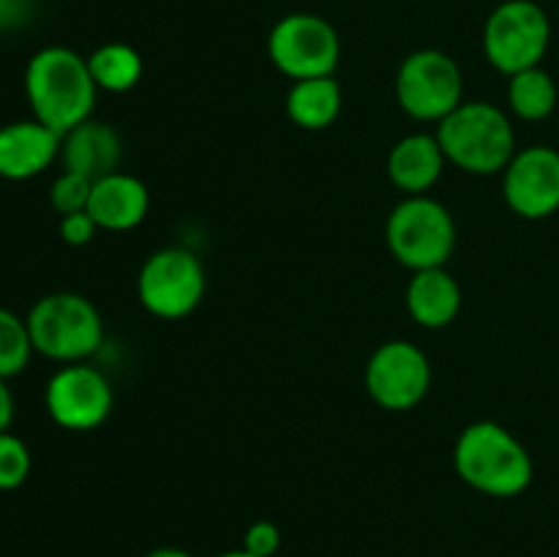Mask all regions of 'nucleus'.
I'll list each match as a JSON object with an SVG mask.
<instances>
[{"instance_id":"nucleus-9","label":"nucleus","mask_w":559,"mask_h":557,"mask_svg":"<svg viewBox=\"0 0 559 557\" xmlns=\"http://www.w3.org/2000/svg\"><path fill=\"white\" fill-rule=\"evenodd\" d=\"M267 58L273 69L293 82L333 76L342 60V38L336 27L317 14H287L267 36Z\"/></svg>"},{"instance_id":"nucleus-14","label":"nucleus","mask_w":559,"mask_h":557,"mask_svg":"<svg viewBox=\"0 0 559 557\" xmlns=\"http://www.w3.org/2000/svg\"><path fill=\"white\" fill-rule=\"evenodd\" d=\"M87 213L98 224V229L129 233L140 227L151 213V191L136 175L118 169V173L93 180Z\"/></svg>"},{"instance_id":"nucleus-2","label":"nucleus","mask_w":559,"mask_h":557,"mask_svg":"<svg viewBox=\"0 0 559 557\" xmlns=\"http://www.w3.org/2000/svg\"><path fill=\"white\" fill-rule=\"evenodd\" d=\"M459 478L486 497L524 495L535 478V462L527 446L497 420H475L453 446Z\"/></svg>"},{"instance_id":"nucleus-28","label":"nucleus","mask_w":559,"mask_h":557,"mask_svg":"<svg viewBox=\"0 0 559 557\" xmlns=\"http://www.w3.org/2000/svg\"><path fill=\"white\" fill-rule=\"evenodd\" d=\"M142 557H191L186 549H178V546H158V549H151Z\"/></svg>"},{"instance_id":"nucleus-11","label":"nucleus","mask_w":559,"mask_h":557,"mask_svg":"<svg viewBox=\"0 0 559 557\" xmlns=\"http://www.w3.org/2000/svg\"><path fill=\"white\" fill-rule=\"evenodd\" d=\"M115 391L109 377L96 366L63 364L44 388L49 418L66 431H93L109 418Z\"/></svg>"},{"instance_id":"nucleus-8","label":"nucleus","mask_w":559,"mask_h":557,"mask_svg":"<svg viewBox=\"0 0 559 557\" xmlns=\"http://www.w3.org/2000/svg\"><path fill=\"white\" fill-rule=\"evenodd\" d=\"M396 102L413 120L440 123L464 102V76L442 49H415L396 71Z\"/></svg>"},{"instance_id":"nucleus-22","label":"nucleus","mask_w":559,"mask_h":557,"mask_svg":"<svg viewBox=\"0 0 559 557\" xmlns=\"http://www.w3.org/2000/svg\"><path fill=\"white\" fill-rule=\"evenodd\" d=\"M33 457L22 437L0 431V491H14L31 478Z\"/></svg>"},{"instance_id":"nucleus-10","label":"nucleus","mask_w":559,"mask_h":557,"mask_svg":"<svg viewBox=\"0 0 559 557\" xmlns=\"http://www.w3.org/2000/svg\"><path fill=\"white\" fill-rule=\"evenodd\" d=\"M366 393L371 402L391 413L418 407L431 388V360L407 339L382 342L366 360Z\"/></svg>"},{"instance_id":"nucleus-29","label":"nucleus","mask_w":559,"mask_h":557,"mask_svg":"<svg viewBox=\"0 0 559 557\" xmlns=\"http://www.w3.org/2000/svg\"><path fill=\"white\" fill-rule=\"evenodd\" d=\"M216 557H254V555H251V552H246L243 546H240V549H229V552H222V555H216Z\"/></svg>"},{"instance_id":"nucleus-18","label":"nucleus","mask_w":559,"mask_h":557,"mask_svg":"<svg viewBox=\"0 0 559 557\" xmlns=\"http://www.w3.org/2000/svg\"><path fill=\"white\" fill-rule=\"evenodd\" d=\"M344 93L336 76L298 80L287 91V118L304 131H325L342 115Z\"/></svg>"},{"instance_id":"nucleus-20","label":"nucleus","mask_w":559,"mask_h":557,"mask_svg":"<svg viewBox=\"0 0 559 557\" xmlns=\"http://www.w3.org/2000/svg\"><path fill=\"white\" fill-rule=\"evenodd\" d=\"M87 66L98 93H129L145 74L142 55L123 42H107L96 47L87 55Z\"/></svg>"},{"instance_id":"nucleus-19","label":"nucleus","mask_w":559,"mask_h":557,"mask_svg":"<svg viewBox=\"0 0 559 557\" xmlns=\"http://www.w3.org/2000/svg\"><path fill=\"white\" fill-rule=\"evenodd\" d=\"M559 104V87L555 76L544 69H524L519 74L508 76V107L519 120L527 123H540L551 118Z\"/></svg>"},{"instance_id":"nucleus-1","label":"nucleus","mask_w":559,"mask_h":557,"mask_svg":"<svg viewBox=\"0 0 559 557\" xmlns=\"http://www.w3.org/2000/svg\"><path fill=\"white\" fill-rule=\"evenodd\" d=\"M25 96L38 123L60 137L93 118L98 87L87 58L71 47H44L25 66Z\"/></svg>"},{"instance_id":"nucleus-13","label":"nucleus","mask_w":559,"mask_h":557,"mask_svg":"<svg viewBox=\"0 0 559 557\" xmlns=\"http://www.w3.org/2000/svg\"><path fill=\"white\" fill-rule=\"evenodd\" d=\"M60 140L58 131L36 118L0 126V178L22 183L47 173L60 158Z\"/></svg>"},{"instance_id":"nucleus-27","label":"nucleus","mask_w":559,"mask_h":557,"mask_svg":"<svg viewBox=\"0 0 559 557\" xmlns=\"http://www.w3.org/2000/svg\"><path fill=\"white\" fill-rule=\"evenodd\" d=\"M11 420H14V393L9 380H0V431H9Z\"/></svg>"},{"instance_id":"nucleus-21","label":"nucleus","mask_w":559,"mask_h":557,"mask_svg":"<svg viewBox=\"0 0 559 557\" xmlns=\"http://www.w3.org/2000/svg\"><path fill=\"white\" fill-rule=\"evenodd\" d=\"M31 331H27L25 317L0 306V380L22 375L33 358Z\"/></svg>"},{"instance_id":"nucleus-23","label":"nucleus","mask_w":559,"mask_h":557,"mask_svg":"<svg viewBox=\"0 0 559 557\" xmlns=\"http://www.w3.org/2000/svg\"><path fill=\"white\" fill-rule=\"evenodd\" d=\"M91 191H93L91 178L63 169V173L52 180V186H49V205H52V211L58 213V216L87 211Z\"/></svg>"},{"instance_id":"nucleus-6","label":"nucleus","mask_w":559,"mask_h":557,"mask_svg":"<svg viewBox=\"0 0 559 557\" xmlns=\"http://www.w3.org/2000/svg\"><path fill=\"white\" fill-rule=\"evenodd\" d=\"M549 47L551 20L535 0H502L484 25L486 60L506 76L544 63Z\"/></svg>"},{"instance_id":"nucleus-17","label":"nucleus","mask_w":559,"mask_h":557,"mask_svg":"<svg viewBox=\"0 0 559 557\" xmlns=\"http://www.w3.org/2000/svg\"><path fill=\"white\" fill-rule=\"evenodd\" d=\"M404 304L420 328L440 331L456 322L462 311V287L448 268H426V271L413 273Z\"/></svg>"},{"instance_id":"nucleus-12","label":"nucleus","mask_w":559,"mask_h":557,"mask_svg":"<svg viewBox=\"0 0 559 557\" xmlns=\"http://www.w3.org/2000/svg\"><path fill=\"white\" fill-rule=\"evenodd\" d=\"M502 197L516 216L527 222L559 211V151L551 145H527L502 169Z\"/></svg>"},{"instance_id":"nucleus-7","label":"nucleus","mask_w":559,"mask_h":557,"mask_svg":"<svg viewBox=\"0 0 559 557\" xmlns=\"http://www.w3.org/2000/svg\"><path fill=\"white\" fill-rule=\"evenodd\" d=\"M205 265L183 246H164L147 254L136 276V298L158 320L189 317L205 298Z\"/></svg>"},{"instance_id":"nucleus-4","label":"nucleus","mask_w":559,"mask_h":557,"mask_svg":"<svg viewBox=\"0 0 559 557\" xmlns=\"http://www.w3.org/2000/svg\"><path fill=\"white\" fill-rule=\"evenodd\" d=\"M33 349L58 364H82L104 344V320L91 298L80 293L41 295L25 317Z\"/></svg>"},{"instance_id":"nucleus-5","label":"nucleus","mask_w":559,"mask_h":557,"mask_svg":"<svg viewBox=\"0 0 559 557\" xmlns=\"http://www.w3.org/2000/svg\"><path fill=\"white\" fill-rule=\"evenodd\" d=\"M385 240L396 262L413 273L445 268L456 251V222L435 197H404L388 216Z\"/></svg>"},{"instance_id":"nucleus-26","label":"nucleus","mask_w":559,"mask_h":557,"mask_svg":"<svg viewBox=\"0 0 559 557\" xmlns=\"http://www.w3.org/2000/svg\"><path fill=\"white\" fill-rule=\"evenodd\" d=\"M33 0H0V33H14L33 20Z\"/></svg>"},{"instance_id":"nucleus-3","label":"nucleus","mask_w":559,"mask_h":557,"mask_svg":"<svg viewBox=\"0 0 559 557\" xmlns=\"http://www.w3.org/2000/svg\"><path fill=\"white\" fill-rule=\"evenodd\" d=\"M435 134L448 164L478 178L502 175L519 151L511 118L491 102H462L437 123Z\"/></svg>"},{"instance_id":"nucleus-25","label":"nucleus","mask_w":559,"mask_h":557,"mask_svg":"<svg viewBox=\"0 0 559 557\" xmlns=\"http://www.w3.org/2000/svg\"><path fill=\"white\" fill-rule=\"evenodd\" d=\"M58 233H60V240H63L66 246H74V249H80V246H87L93 238H96L98 224L93 222V216L87 211L69 213V216H60Z\"/></svg>"},{"instance_id":"nucleus-24","label":"nucleus","mask_w":559,"mask_h":557,"mask_svg":"<svg viewBox=\"0 0 559 557\" xmlns=\"http://www.w3.org/2000/svg\"><path fill=\"white\" fill-rule=\"evenodd\" d=\"M243 549L254 557H273L282 549V530L271 519H257L246 528Z\"/></svg>"},{"instance_id":"nucleus-15","label":"nucleus","mask_w":559,"mask_h":557,"mask_svg":"<svg viewBox=\"0 0 559 557\" xmlns=\"http://www.w3.org/2000/svg\"><path fill=\"white\" fill-rule=\"evenodd\" d=\"M120 162H123V140L115 126L104 120L87 118L85 123L66 131L60 140V164L69 173L98 180L104 175L118 173Z\"/></svg>"},{"instance_id":"nucleus-16","label":"nucleus","mask_w":559,"mask_h":557,"mask_svg":"<svg viewBox=\"0 0 559 557\" xmlns=\"http://www.w3.org/2000/svg\"><path fill=\"white\" fill-rule=\"evenodd\" d=\"M445 153L437 134L415 131L402 137L388 153V178L404 197L429 194L445 173Z\"/></svg>"}]
</instances>
